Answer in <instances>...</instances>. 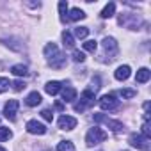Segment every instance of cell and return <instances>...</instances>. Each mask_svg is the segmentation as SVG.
Here are the masks:
<instances>
[{"instance_id": "4fadbf2b", "label": "cell", "mask_w": 151, "mask_h": 151, "mask_svg": "<svg viewBox=\"0 0 151 151\" xmlns=\"http://www.w3.org/2000/svg\"><path fill=\"white\" fill-rule=\"evenodd\" d=\"M130 71H132L130 66H126V64H124V66H119V68L116 69V73H114V77H116L117 80H126V78L130 77Z\"/></svg>"}, {"instance_id": "d6986e66", "label": "cell", "mask_w": 151, "mask_h": 151, "mask_svg": "<svg viewBox=\"0 0 151 151\" xmlns=\"http://www.w3.org/2000/svg\"><path fill=\"white\" fill-rule=\"evenodd\" d=\"M59 13H60V22H68V2L66 0H60L59 2Z\"/></svg>"}, {"instance_id": "2e32d148", "label": "cell", "mask_w": 151, "mask_h": 151, "mask_svg": "<svg viewBox=\"0 0 151 151\" xmlns=\"http://www.w3.org/2000/svg\"><path fill=\"white\" fill-rule=\"evenodd\" d=\"M45 91H46L48 94L55 96V94L60 91V82H57V80H52V82H48V84L45 86Z\"/></svg>"}, {"instance_id": "ac0fdd59", "label": "cell", "mask_w": 151, "mask_h": 151, "mask_svg": "<svg viewBox=\"0 0 151 151\" xmlns=\"http://www.w3.org/2000/svg\"><path fill=\"white\" fill-rule=\"evenodd\" d=\"M114 13H116V4H114V2H110V4H107V6L103 7V11H101V18H103V20L112 18V16H114Z\"/></svg>"}, {"instance_id": "d6a6232c", "label": "cell", "mask_w": 151, "mask_h": 151, "mask_svg": "<svg viewBox=\"0 0 151 151\" xmlns=\"http://www.w3.org/2000/svg\"><path fill=\"white\" fill-rule=\"evenodd\" d=\"M55 109H57V110H64V105H62L60 101H57V103H55Z\"/></svg>"}, {"instance_id": "30bf717a", "label": "cell", "mask_w": 151, "mask_h": 151, "mask_svg": "<svg viewBox=\"0 0 151 151\" xmlns=\"http://www.w3.org/2000/svg\"><path fill=\"white\" fill-rule=\"evenodd\" d=\"M48 62H50V66H52V68H55V69H62V68L66 66V55H64V53H60V52H57L53 57H50V59H48Z\"/></svg>"}, {"instance_id": "277c9868", "label": "cell", "mask_w": 151, "mask_h": 151, "mask_svg": "<svg viewBox=\"0 0 151 151\" xmlns=\"http://www.w3.org/2000/svg\"><path fill=\"white\" fill-rule=\"evenodd\" d=\"M128 142H130L132 147H137V149H140V151H149V149H151L149 139H146V137L140 135V133H132L130 139H128Z\"/></svg>"}, {"instance_id": "44dd1931", "label": "cell", "mask_w": 151, "mask_h": 151, "mask_svg": "<svg viewBox=\"0 0 151 151\" xmlns=\"http://www.w3.org/2000/svg\"><path fill=\"white\" fill-rule=\"evenodd\" d=\"M57 52H59V48H57V45H55V43H48V45L45 46V57H48V59H50V57H53Z\"/></svg>"}, {"instance_id": "3957f363", "label": "cell", "mask_w": 151, "mask_h": 151, "mask_svg": "<svg viewBox=\"0 0 151 151\" xmlns=\"http://www.w3.org/2000/svg\"><path fill=\"white\" fill-rule=\"evenodd\" d=\"M94 98H96V93L86 89V91L82 93V96H80V101L75 103V107H73L75 112H84L87 107H93V105H94Z\"/></svg>"}, {"instance_id": "603a6c76", "label": "cell", "mask_w": 151, "mask_h": 151, "mask_svg": "<svg viewBox=\"0 0 151 151\" xmlns=\"http://www.w3.org/2000/svg\"><path fill=\"white\" fill-rule=\"evenodd\" d=\"M13 137V132L6 126H0V142H4V140H9Z\"/></svg>"}, {"instance_id": "4316f807", "label": "cell", "mask_w": 151, "mask_h": 151, "mask_svg": "<svg viewBox=\"0 0 151 151\" xmlns=\"http://www.w3.org/2000/svg\"><path fill=\"white\" fill-rule=\"evenodd\" d=\"M73 60H75V62H84V60H86V53L80 52V50H75V52H73Z\"/></svg>"}, {"instance_id": "8fae6325", "label": "cell", "mask_w": 151, "mask_h": 151, "mask_svg": "<svg viewBox=\"0 0 151 151\" xmlns=\"http://www.w3.org/2000/svg\"><path fill=\"white\" fill-rule=\"evenodd\" d=\"M62 100H64L66 103H71L73 100H77V89L71 87V86H66V87L62 89Z\"/></svg>"}, {"instance_id": "9a60e30c", "label": "cell", "mask_w": 151, "mask_h": 151, "mask_svg": "<svg viewBox=\"0 0 151 151\" xmlns=\"http://www.w3.org/2000/svg\"><path fill=\"white\" fill-rule=\"evenodd\" d=\"M84 18H86V13L78 7H73L69 11V16H68V20H71V22H78V20H84Z\"/></svg>"}, {"instance_id": "5bb4252c", "label": "cell", "mask_w": 151, "mask_h": 151, "mask_svg": "<svg viewBox=\"0 0 151 151\" xmlns=\"http://www.w3.org/2000/svg\"><path fill=\"white\" fill-rule=\"evenodd\" d=\"M25 103H27L29 107H37V105L41 103V94H39L37 91H34V93H30V94L27 96V100H25Z\"/></svg>"}, {"instance_id": "5b68a950", "label": "cell", "mask_w": 151, "mask_h": 151, "mask_svg": "<svg viewBox=\"0 0 151 151\" xmlns=\"http://www.w3.org/2000/svg\"><path fill=\"white\" fill-rule=\"evenodd\" d=\"M93 119L96 121V123H105L114 133H119V132H123L124 130V126H123V123H119V121H114V119H109L107 116H103V114H94L93 116Z\"/></svg>"}, {"instance_id": "cb8c5ba5", "label": "cell", "mask_w": 151, "mask_h": 151, "mask_svg": "<svg viewBox=\"0 0 151 151\" xmlns=\"http://www.w3.org/2000/svg\"><path fill=\"white\" fill-rule=\"evenodd\" d=\"M87 34H89L87 27H75V37L84 39V37H87Z\"/></svg>"}, {"instance_id": "484cf974", "label": "cell", "mask_w": 151, "mask_h": 151, "mask_svg": "<svg viewBox=\"0 0 151 151\" xmlns=\"http://www.w3.org/2000/svg\"><path fill=\"white\" fill-rule=\"evenodd\" d=\"M9 86H11L9 78H6V77H0V93H6V91L9 89Z\"/></svg>"}, {"instance_id": "f546056e", "label": "cell", "mask_w": 151, "mask_h": 151, "mask_svg": "<svg viewBox=\"0 0 151 151\" xmlns=\"http://www.w3.org/2000/svg\"><path fill=\"white\" fill-rule=\"evenodd\" d=\"M41 116H43V119H45V121H48V123H52V121H53V114H52V110H50V109H45V110L41 112Z\"/></svg>"}, {"instance_id": "8992f818", "label": "cell", "mask_w": 151, "mask_h": 151, "mask_svg": "<svg viewBox=\"0 0 151 151\" xmlns=\"http://www.w3.org/2000/svg\"><path fill=\"white\" fill-rule=\"evenodd\" d=\"M98 103H100V107L103 110H116V109H119V100H116L114 94H103L98 100Z\"/></svg>"}, {"instance_id": "83f0119b", "label": "cell", "mask_w": 151, "mask_h": 151, "mask_svg": "<svg viewBox=\"0 0 151 151\" xmlns=\"http://www.w3.org/2000/svg\"><path fill=\"white\" fill-rule=\"evenodd\" d=\"M101 87V82H100V77H94L93 80H91V87H89V91H93V93H96L98 89Z\"/></svg>"}, {"instance_id": "7402d4cb", "label": "cell", "mask_w": 151, "mask_h": 151, "mask_svg": "<svg viewBox=\"0 0 151 151\" xmlns=\"http://www.w3.org/2000/svg\"><path fill=\"white\" fill-rule=\"evenodd\" d=\"M57 151H75V146L71 140H62L57 144Z\"/></svg>"}, {"instance_id": "ffe728a7", "label": "cell", "mask_w": 151, "mask_h": 151, "mask_svg": "<svg viewBox=\"0 0 151 151\" xmlns=\"http://www.w3.org/2000/svg\"><path fill=\"white\" fill-rule=\"evenodd\" d=\"M62 43H64L66 48H73V46H75V37H73L68 30H64V32H62Z\"/></svg>"}, {"instance_id": "ba28073f", "label": "cell", "mask_w": 151, "mask_h": 151, "mask_svg": "<svg viewBox=\"0 0 151 151\" xmlns=\"http://www.w3.org/2000/svg\"><path fill=\"white\" fill-rule=\"evenodd\" d=\"M27 132H29V133H32V135H43V133H46V126H45V124H41L39 121L32 119V121H29V123H27Z\"/></svg>"}, {"instance_id": "f1b7e54d", "label": "cell", "mask_w": 151, "mask_h": 151, "mask_svg": "<svg viewBox=\"0 0 151 151\" xmlns=\"http://www.w3.org/2000/svg\"><path fill=\"white\" fill-rule=\"evenodd\" d=\"M119 94H121V98H126V100H128V98H133L137 93H135L133 89H121Z\"/></svg>"}, {"instance_id": "d4e9b609", "label": "cell", "mask_w": 151, "mask_h": 151, "mask_svg": "<svg viewBox=\"0 0 151 151\" xmlns=\"http://www.w3.org/2000/svg\"><path fill=\"white\" fill-rule=\"evenodd\" d=\"M96 48H98V43L94 41V39H89V41H86L84 43V50H87V52H96Z\"/></svg>"}, {"instance_id": "7a4b0ae2", "label": "cell", "mask_w": 151, "mask_h": 151, "mask_svg": "<svg viewBox=\"0 0 151 151\" xmlns=\"http://www.w3.org/2000/svg\"><path fill=\"white\" fill-rule=\"evenodd\" d=\"M107 137H109V133H107L105 130H101L100 126H94V128H91V130L87 132V135H86V144H87V146H96V144L103 142Z\"/></svg>"}, {"instance_id": "4dcf8cb0", "label": "cell", "mask_w": 151, "mask_h": 151, "mask_svg": "<svg viewBox=\"0 0 151 151\" xmlns=\"http://www.w3.org/2000/svg\"><path fill=\"white\" fill-rule=\"evenodd\" d=\"M142 135H144L146 139H149V137H151V130H149L147 121H144V124H142Z\"/></svg>"}, {"instance_id": "e0dca14e", "label": "cell", "mask_w": 151, "mask_h": 151, "mask_svg": "<svg viewBox=\"0 0 151 151\" xmlns=\"http://www.w3.org/2000/svg\"><path fill=\"white\" fill-rule=\"evenodd\" d=\"M11 71H13V75H16V77H27V75H29V69L23 64H14L11 68Z\"/></svg>"}, {"instance_id": "836d02e7", "label": "cell", "mask_w": 151, "mask_h": 151, "mask_svg": "<svg viewBox=\"0 0 151 151\" xmlns=\"http://www.w3.org/2000/svg\"><path fill=\"white\" fill-rule=\"evenodd\" d=\"M0 151H7V149H4V147H0Z\"/></svg>"}, {"instance_id": "7c38bea8", "label": "cell", "mask_w": 151, "mask_h": 151, "mask_svg": "<svg viewBox=\"0 0 151 151\" xmlns=\"http://www.w3.org/2000/svg\"><path fill=\"white\" fill-rule=\"evenodd\" d=\"M149 77H151V71H149L147 68H140V69L137 71L135 82H137V84H146V82L149 80Z\"/></svg>"}, {"instance_id": "6da1fadb", "label": "cell", "mask_w": 151, "mask_h": 151, "mask_svg": "<svg viewBox=\"0 0 151 151\" xmlns=\"http://www.w3.org/2000/svg\"><path fill=\"white\" fill-rule=\"evenodd\" d=\"M103 60L105 62H110V60H114L116 59V55H117V52H119V46H117V41L114 39V37H103Z\"/></svg>"}, {"instance_id": "1f68e13d", "label": "cell", "mask_w": 151, "mask_h": 151, "mask_svg": "<svg viewBox=\"0 0 151 151\" xmlns=\"http://www.w3.org/2000/svg\"><path fill=\"white\" fill-rule=\"evenodd\" d=\"M11 86H13L14 91H23V89H25V84H23L22 80H16V82H13Z\"/></svg>"}, {"instance_id": "52a82bcc", "label": "cell", "mask_w": 151, "mask_h": 151, "mask_svg": "<svg viewBox=\"0 0 151 151\" xmlns=\"http://www.w3.org/2000/svg\"><path fill=\"white\" fill-rule=\"evenodd\" d=\"M18 107H20L18 100H9V101L6 103V107H4V116H6L7 119L14 121V119H16V114H18Z\"/></svg>"}, {"instance_id": "e575fe53", "label": "cell", "mask_w": 151, "mask_h": 151, "mask_svg": "<svg viewBox=\"0 0 151 151\" xmlns=\"http://www.w3.org/2000/svg\"><path fill=\"white\" fill-rule=\"evenodd\" d=\"M46 151H50V149H46Z\"/></svg>"}, {"instance_id": "9c48e42d", "label": "cell", "mask_w": 151, "mask_h": 151, "mask_svg": "<svg viewBox=\"0 0 151 151\" xmlns=\"http://www.w3.org/2000/svg\"><path fill=\"white\" fill-rule=\"evenodd\" d=\"M75 126H77V119H75L73 116H60L59 117V128L60 130H73Z\"/></svg>"}]
</instances>
